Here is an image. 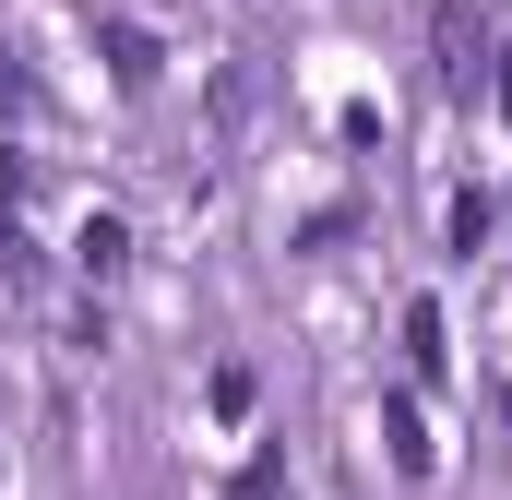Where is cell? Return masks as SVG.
Listing matches in <instances>:
<instances>
[{
  "label": "cell",
  "instance_id": "6da1fadb",
  "mask_svg": "<svg viewBox=\"0 0 512 500\" xmlns=\"http://www.w3.org/2000/svg\"><path fill=\"white\" fill-rule=\"evenodd\" d=\"M72 262H84V274H120V262H131V227H84Z\"/></svg>",
  "mask_w": 512,
  "mask_h": 500
}]
</instances>
